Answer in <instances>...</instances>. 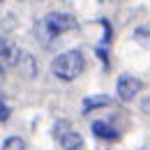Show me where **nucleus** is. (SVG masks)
Here are the masks:
<instances>
[{
  "instance_id": "nucleus-1",
  "label": "nucleus",
  "mask_w": 150,
  "mask_h": 150,
  "mask_svg": "<svg viewBox=\"0 0 150 150\" xmlns=\"http://www.w3.org/2000/svg\"><path fill=\"white\" fill-rule=\"evenodd\" d=\"M76 30V19L72 14L65 12H49L46 16H42L35 25V37L42 46H51L58 37H62L65 33Z\"/></svg>"
},
{
  "instance_id": "nucleus-2",
  "label": "nucleus",
  "mask_w": 150,
  "mask_h": 150,
  "mask_svg": "<svg viewBox=\"0 0 150 150\" xmlns=\"http://www.w3.org/2000/svg\"><path fill=\"white\" fill-rule=\"evenodd\" d=\"M83 67H86V60H83L81 51H65V53L56 56L51 62V72L60 81H74L83 72Z\"/></svg>"
},
{
  "instance_id": "nucleus-3",
  "label": "nucleus",
  "mask_w": 150,
  "mask_h": 150,
  "mask_svg": "<svg viewBox=\"0 0 150 150\" xmlns=\"http://www.w3.org/2000/svg\"><path fill=\"white\" fill-rule=\"evenodd\" d=\"M141 88H143V83H141L136 76H132V74H122V76H118V83H115V93H118V97H120L122 102H129V99H134L136 95L141 93Z\"/></svg>"
},
{
  "instance_id": "nucleus-4",
  "label": "nucleus",
  "mask_w": 150,
  "mask_h": 150,
  "mask_svg": "<svg viewBox=\"0 0 150 150\" xmlns=\"http://www.w3.org/2000/svg\"><path fill=\"white\" fill-rule=\"evenodd\" d=\"M21 51L7 39H0V74H5L7 69H12L14 65H19Z\"/></svg>"
},
{
  "instance_id": "nucleus-5",
  "label": "nucleus",
  "mask_w": 150,
  "mask_h": 150,
  "mask_svg": "<svg viewBox=\"0 0 150 150\" xmlns=\"http://www.w3.org/2000/svg\"><path fill=\"white\" fill-rule=\"evenodd\" d=\"M93 134L97 139H106V141H115V139L120 136V132L115 129V127H111L109 122H104V120L93 122Z\"/></svg>"
},
{
  "instance_id": "nucleus-6",
  "label": "nucleus",
  "mask_w": 150,
  "mask_h": 150,
  "mask_svg": "<svg viewBox=\"0 0 150 150\" xmlns=\"http://www.w3.org/2000/svg\"><path fill=\"white\" fill-rule=\"evenodd\" d=\"M19 69L25 79H35V76H37V62H35V58L30 56V53H23V51H21Z\"/></svg>"
},
{
  "instance_id": "nucleus-7",
  "label": "nucleus",
  "mask_w": 150,
  "mask_h": 150,
  "mask_svg": "<svg viewBox=\"0 0 150 150\" xmlns=\"http://www.w3.org/2000/svg\"><path fill=\"white\" fill-rule=\"evenodd\" d=\"M60 146H62V150H79L81 146H83V139H81V134L74 129H69L67 134H62L60 139Z\"/></svg>"
},
{
  "instance_id": "nucleus-8",
  "label": "nucleus",
  "mask_w": 150,
  "mask_h": 150,
  "mask_svg": "<svg viewBox=\"0 0 150 150\" xmlns=\"http://www.w3.org/2000/svg\"><path fill=\"white\" fill-rule=\"evenodd\" d=\"M111 104V99L106 97V95H95V97H86L83 99V113L93 111V109H97V106H109Z\"/></svg>"
},
{
  "instance_id": "nucleus-9",
  "label": "nucleus",
  "mask_w": 150,
  "mask_h": 150,
  "mask_svg": "<svg viewBox=\"0 0 150 150\" xmlns=\"http://www.w3.org/2000/svg\"><path fill=\"white\" fill-rule=\"evenodd\" d=\"M2 150H25V143H23V139H19V136H9L2 143Z\"/></svg>"
},
{
  "instance_id": "nucleus-10",
  "label": "nucleus",
  "mask_w": 150,
  "mask_h": 150,
  "mask_svg": "<svg viewBox=\"0 0 150 150\" xmlns=\"http://www.w3.org/2000/svg\"><path fill=\"white\" fill-rule=\"evenodd\" d=\"M134 37L139 39L141 44H146V46H150V23H148V25H143V28H139V30L134 33Z\"/></svg>"
},
{
  "instance_id": "nucleus-11",
  "label": "nucleus",
  "mask_w": 150,
  "mask_h": 150,
  "mask_svg": "<svg viewBox=\"0 0 150 150\" xmlns=\"http://www.w3.org/2000/svg\"><path fill=\"white\" fill-rule=\"evenodd\" d=\"M9 106H7V104H5V99H0V122H5V120H7V118H9Z\"/></svg>"
}]
</instances>
